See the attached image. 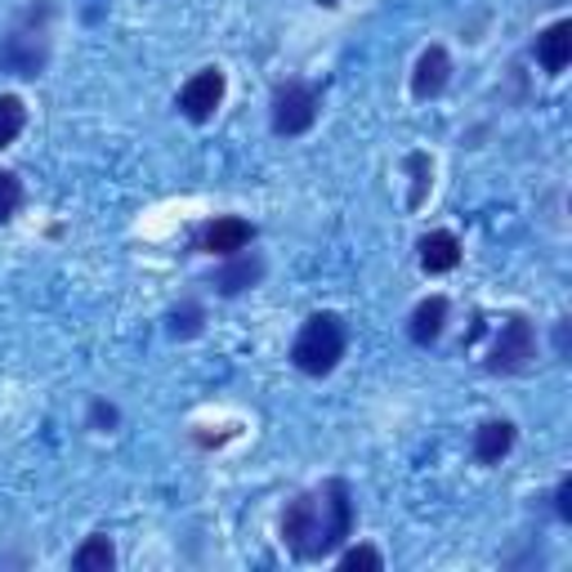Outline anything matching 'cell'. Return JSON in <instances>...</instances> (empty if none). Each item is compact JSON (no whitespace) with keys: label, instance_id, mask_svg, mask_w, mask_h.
Wrapping results in <instances>:
<instances>
[{"label":"cell","instance_id":"1","mask_svg":"<svg viewBox=\"0 0 572 572\" xmlns=\"http://www.w3.org/2000/svg\"><path fill=\"white\" fill-rule=\"evenodd\" d=\"M353 532V492L344 479H327L313 492H300L282 514V541L295 559H327Z\"/></svg>","mask_w":572,"mask_h":572},{"label":"cell","instance_id":"2","mask_svg":"<svg viewBox=\"0 0 572 572\" xmlns=\"http://www.w3.org/2000/svg\"><path fill=\"white\" fill-rule=\"evenodd\" d=\"M344 340L349 335H344V322L335 313H313L300 327L295 344H291V362L304 375H331L340 367V358H344Z\"/></svg>","mask_w":572,"mask_h":572},{"label":"cell","instance_id":"3","mask_svg":"<svg viewBox=\"0 0 572 572\" xmlns=\"http://www.w3.org/2000/svg\"><path fill=\"white\" fill-rule=\"evenodd\" d=\"M46 19H50V10L41 14V23H37V10L23 14V23L6 41H0V68L14 72V77H41V68L50 59V28H46Z\"/></svg>","mask_w":572,"mask_h":572},{"label":"cell","instance_id":"4","mask_svg":"<svg viewBox=\"0 0 572 572\" xmlns=\"http://www.w3.org/2000/svg\"><path fill=\"white\" fill-rule=\"evenodd\" d=\"M318 108H322V99H318V90H313L309 81H287V86L273 90L269 117H273V130H278L282 139H295V134L313 130Z\"/></svg>","mask_w":572,"mask_h":572},{"label":"cell","instance_id":"5","mask_svg":"<svg viewBox=\"0 0 572 572\" xmlns=\"http://www.w3.org/2000/svg\"><path fill=\"white\" fill-rule=\"evenodd\" d=\"M532 358H536V331H532V322H528V318H505V322H501V335H496V344H492L488 371L514 375V371H523Z\"/></svg>","mask_w":572,"mask_h":572},{"label":"cell","instance_id":"6","mask_svg":"<svg viewBox=\"0 0 572 572\" xmlns=\"http://www.w3.org/2000/svg\"><path fill=\"white\" fill-rule=\"evenodd\" d=\"M220 103H224V72H220V68H202L193 81L179 90V112H183L188 121H198V126L211 121Z\"/></svg>","mask_w":572,"mask_h":572},{"label":"cell","instance_id":"7","mask_svg":"<svg viewBox=\"0 0 572 572\" xmlns=\"http://www.w3.org/2000/svg\"><path fill=\"white\" fill-rule=\"evenodd\" d=\"M251 242H255V224H247L238 215H224V220L207 224V233H202V251L207 255H238Z\"/></svg>","mask_w":572,"mask_h":572},{"label":"cell","instance_id":"8","mask_svg":"<svg viewBox=\"0 0 572 572\" xmlns=\"http://www.w3.org/2000/svg\"><path fill=\"white\" fill-rule=\"evenodd\" d=\"M448 77H452V59L443 46H430L421 59H417V72H412V94L417 99H439L448 90Z\"/></svg>","mask_w":572,"mask_h":572},{"label":"cell","instance_id":"9","mask_svg":"<svg viewBox=\"0 0 572 572\" xmlns=\"http://www.w3.org/2000/svg\"><path fill=\"white\" fill-rule=\"evenodd\" d=\"M536 63H541L545 72H563V68L572 63V23H568V19L550 23V28L536 37Z\"/></svg>","mask_w":572,"mask_h":572},{"label":"cell","instance_id":"10","mask_svg":"<svg viewBox=\"0 0 572 572\" xmlns=\"http://www.w3.org/2000/svg\"><path fill=\"white\" fill-rule=\"evenodd\" d=\"M417 251H421V269H425V273H452V269L461 264V242H456V233H448V229L425 233V238L417 242Z\"/></svg>","mask_w":572,"mask_h":572},{"label":"cell","instance_id":"11","mask_svg":"<svg viewBox=\"0 0 572 572\" xmlns=\"http://www.w3.org/2000/svg\"><path fill=\"white\" fill-rule=\"evenodd\" d=\"M443 327H448V300H443V295H430V300H421V304L412 309L408 335H412L417 344H434V340L443 335Z\"/></svg>","mask_w":572,"mask_h":572},{"label":"cell","instance_id":"12","mask_svg":"<svg viewBox=\"0 0 572 572\" xmlns=\"http://www.w3.org/2000/svg\"><path fill=\"white\" fill-rule=\"evenodd\" d=\"M514 448V425L510 421H483L479 434H474V456L483 465H501Z\"/></svg>","mask_w":572,"mask_h":572},{"label":"cell","instance_id":"13","mask_svg":"<svg viewBox=\"0 0 572 572\" xmlns=\"http://www.w3.org/2000/svg\"><path fill=\"white\" fill-rule=\"evenodd\" d=\"M260 278H264V260H260V255H242V251H238V260L215 278V287H220V295H238V291L255 287Z\"/></svg>","mask_w":572,"mask_h":572},{"label":"cell","instance_id":"14","mask_svg":"<svg viewBox=\"0 0 572 572\" xmlns=\"http://www.w3.org/2000/svg\"><path fill=\"white\" fill-rule=\"evenodd\" d=\"M112 563H117V550H112L108 536H90V541L72 554V568H77V572H108Z\"/></svg>","mask_w":572,"mask_h":572},{"label":"cell","instance_id":"15","mask_svg":"<svg viewBox=\"0 0 572 572\" xmlns=\"http://www.w3.org/2000/svg\"><path fill=\"white\" fill-rule=\"evenodd\" d=\"M28 126V108L19 94H0V148H10Z\"/></svg>","mask_w":572,"mask_h":572},{"label":"cell","instance_id":"16","mask_svg":"<svg viewBox=\"0 0 572 572\" xmlns=\"http://www.w3.org/2000/svg\"><path fill=\"white\" fill-rule=\"evenodd\" d=\"M23 207V179L14 170H0V224L14 220Z\"/></svg>","mask_w":572,"mask_h":572},{"label":"cell","instance_id":"17","mask_svg":"<svg viewBox=\"0 0 572 572\" xmlns=\"http://www.w3.org/2000/svg\"><path fill=\"white\" fill-rule=\"evenodd\" d=\"M202 331V304H183V309H174L170 313V335H198Z\"/></svg>","mask_w":572,"mask_h":572},{"label":"cell","instance_id":"18","mask_svg":"<svg viewBox=\"0 0 572 572\" xmlns=\"http://www.w3.org/2000/svg\"><path fill=\"white\" fill-rule=\"evenodd\" d=\"M340 568H344V572H353V568H371V572H380V568H385V559H380V550H371V545H353V550H344V554H340Z\"/></svg>","mask_w":572,"mask_h":572},{"label":"cell","instance_id":"19","mask_svg":"<svg viewBox=\"0 0 572 572\" xmlns=\"http://www.w3.org/2000/svg\"><path fill=\"white\" fill-rule=\"evenodd\" d=\"M408 165H412V174H417V188H412V198H408V202L421 207V202H425V183H430V157L417 152V157H408Z\"/></svg>","mask_w":572,"mask_h":572},{"label":"cell","instance_id":"20","mask_svg":"<svg viewBox=\"0 0 572 572\" xmlns=\"http://www.w3.org/2000/svg\"><path fill=\"white\" fill-rule=\"evenodd\" d=\"M554 514L563 523L572 519V479H559V488H554Z\"/></svg>","mask_w":572,"mask_h":572},{"label":"cell","instance_id":"21","mask_svg":"<svg viewBox=\"0 0 572 572\" xmlns=\"http://www.w3.org/2000/svg\"><path fill=\"white\" fill-rule=\"evenodd\" d=\"M117 421H121V417H117L112 403H94V408H90V425H94V430H112Z\"/></svg>","mask_w":572,"mask_h":572}]
</instances>
